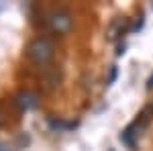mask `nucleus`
<instances>
[{"label":"nucleus","mask_w":153,"mask_h":151,"mask_svg":"<svg viewBox=\"0 0 153 151\" xmlns=\"http://www.w3.org/2000/svg\"><path fill=\"white\" fill-rule=\"evenodd\" d=\"M47 29L51 33H55V35H65V33H70L71 27H74V16H71L70 10H65V8H57V10H51L47 14Z\"/></svg>","instance_id":"obj_2"},{"label":"nucleus","mask_w":153,"mask_h":151,"mask_svg":"<svg viewBox=\"0 0 153 151\" xmlns=\"http://www.w3.org/2000/svg\"><path fill=\"white\" fill-rule=\"evenodd\" d=\"M55 55V43L51 37H35L27 45V57L35 65H45Z\"/></svg>","instance_id":"obj_1"},{"label":"nucleus","mask_w":153,"mask_h":151,"mask_svg":"<svg viewBox=\"0 0 153 151\" xmlns=\"http://www.w3.org/2000/svg\"><path fill=\"white\" fill-rule=\"evenodd\" d=\"M147 90H153V74L149 76V80H147Z\"/></svg>","instance_id":"obj_8"},{"label":"nucleus","mask_w":153,"mask_h":151,"mask_svg":"<svg viewBox=\"0 0 153 151\" xmlns=\"http://www.w3.org/2000/svg\"><path fill=\"white\" fill-rule=\"evenodd\" d=\"M147 123H149V115H147V110L141 112V115L137 116L133 123H131L129 127L123 131V135H120V141H125L129 147H135V141L141 137V131L147 127Z\"/></svg>","instance_id":"obj_3"},{"label":"nucleus","mask_w":153,"mask_h":151,"mask_svg":"<svg viewBox=\"0 0 153 151\" xmlns=\"http://www.w3.org/2000/svg\"><path fill=\"white\" fill-rule=\"evenodd\" d=\"M147 115H149V116H153V102L149 104V108H147Z\"/></svg>","instance_id":"obj_9"},{"label":"nucleus","mask_w":153,"mask_h":151,"mask_svg":"<svg viewBox=\"0 0 153 151\" xmlns=\"http://www.w3.org/2000/svg\"><path fill=\"white\" fill-rule=\"evenodd\" d=\"M43 82H45V88L47 90H55L61 82V70L59 68H47L43 74Z\"/></svg>","instance_id":"obj_6"},{"label":"nucleus","mask_w":153,"mask_h":151,"mask_svg":"<svg viewBox=\"0 0 153 151\" xmlns=\"http://www.w3.org/2000/svg\"><path fill=\"white\" fill-rule=\"evenodd\" d=\"M4 123H6V115H4V110L0 108V127H2Z\"/></svg>","instance_id":"obj_7"},{"label":"nucleus","mask_w":153,"mask_h":151,"mask_svg":"<svg viewBox=\"0 0 153 151\" xmlns=\"http://www.w3.org/2000/svg\"><path fill=\"white\" fill-rule=\"evenodd\" d=\"M129 31V19H125V16H118L114 19L110 27H108V31H106V39L108 41H117L120 35H125Z\"/></svg>","instance_id":"obj_4"},{"label":"nucleus","mask_w":153,"mask_h":151,"mask_svg":"<svg viewBox=\"0 0 153 151\" xmlns=\"http://www.w3.org/2000/svg\"><path fill=\"white\" fill-rule=\"evenodd\" d=\"M14 104L21 110H31V108H35L39 104V96L35 92H31V90H23V92H19L14 96Z\"/></svg>","instance_id":"obj_5"}]
</instances>
